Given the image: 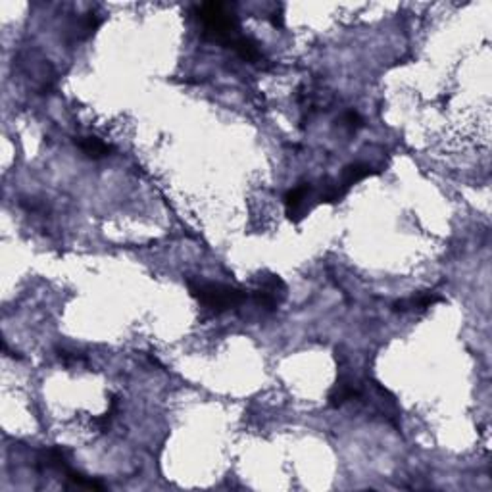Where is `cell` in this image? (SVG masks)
Here are the masks:
<instances>
[{"label":"cell","instance_id":"obj_1","mask_svg":"<svg viewBox=\"0 0 492 492\" xmlns=\"http://www.w3.org/2000/svg\"><path fill=\"white\" fill-rule=\"evenodd\" d=\"M186 286L202 306L210 308L213 312H225L229 308L240 306L246 300L245 291H240L237 286L223 285V283L186 279Z\"/></svg>","mask_w":492,"mask_h":492},{"label":"cell","instance_id":"obj_2","mask_svg":"<svg viewBox=\"0 0 492 492\" xmlns=\"http://www.w3.org/2000/svg\"><path fill=\"white\" fill-rule=\"evenodd\" d=\"M196 16L204 26V33L212 40H218L225 47H231L239 35V23L233 13H229L223 4L220 2H210V4H202L196 8Z\"/></svg>","mask_w":492,"mask_h":492},{"label":"cell","instance_id":"obj_3","mask_svg":"<svg viewBox=\"0 0 492 492\" xmlns=\"http://www.w3.org/2000/svg\"><path fill=\"white\" fill-rule=\"evenodd\" d=\"M286 293V285L279 275L264 273L258 277V286L254 291V298L266 310H277Z\"/></svg>","mask_w":492,"mask_h":492},{"label":"cell","instance_id":"obj_4","mask_svg":"<svg viewBox=\"0 0 492 492\" xmlns=\"http://www.w3.org/2000/svg\"><path fill=\"white\" fill-rule=\"evenodd\" d=\"M310 200H315V189L310 183H300V185L293 186L285 194V210L289 220L300 221L304 216H308V212H310L308 202Z\"/></svg>","mask_w":492,"mask_h":492},{"label":"cell","instance_id":"obj_5","mask_svg":"<svg viewBox=\"0 0 492 492\" xmlns=\"http://www.w3.org/2000/svg\"><path fill=\"white\" fill-rule=\"evenodd\" d=\"M358 396H362V388H359V385L354 383L352 377H348V375H340L339 381L335 383V386L331 388V393H329V406L331 408L345 406L346 402L358 398Z\"/></svg>","mask_w":492,"mask_h":492},{"label":"cell","instance_id":"obj_6","mask_svg":"<svg viewBox=\"0 0 492 492\" xmlns=\"http://www.w3.org/2000/svg\"><path fill=\"white\" fill-rule=\"evenodd\" d=\"M440 296L435 293H419V294H413V296H410V298H402V300H396L393 304V310L394 312H412V310H427V308H431L432 304H437V302H440Z\"/></svg>","mask_w":492,"mask_h":492},{"label":"cell","instance_id":"obj_7","mask_svg":"<svg viewBox=\"0 0 492 492\" xmlns=\"http://www.w3.org/2000/svg\"><path fill=\"white\" fill-rule=\"evenodd\" d=\"M235 52L239 54L240 58L246 62H252V64H258V62L264 60V54H262V50H259V45L256 43V40H252L250 37H242V35H239L237 39L231 43V47Z\"/></svg>","mask_w":492,"mask_h":492},{"label":"cell","instance_id":"obj_8","mask_svg":"<svg viewBox=\"0 0 492 492\" xmlns=\"http://www.w3.org/2000/svg\"><path fill=\"white\" fill-rule=\"evenodd\" d=\"M369 175H373V167L369 166V164H364V162H354V164L345 167L339 185L342 191H348L350 186L359 183V181H364L366 177H369Z\"/></svg>","mask_w":492,"mask_h":492},{"label":"cell","instance_id":"obj_9","mask_svg":"<svg viewBox=\"0 0 492 492\" xmlns=\"http://www.w3.org/2000/svg\"><path fill=\"white\" fill-rule=\"evenodd\" d=\"M75 145L79 147V150L85 154V156L94 158V160L104 158V156H108V154L112 152V147L106 145V142H102L100 139H96V137H79V139L75 140Z\"/></svg>","mask_w":492,"mask_h":492},{"label":"cell","instance_id":"obj_10","mask_svg":"<svg viewBox=\"0 0 492 492\" xmlns=\"http://www.w3.org/2000/svg\"><path fill=\"white\" fill-rule=\"evenodd\" d=\"M342 123H345L350 131H356L362 127V118H359L358 112H346L345 118H342Z\"/></svg>","mask_w":492,"mask_h":492},{"label":"cell","instance_id":"obj_11","mask_svg":"<svg viewBox=\"0 0 492 492\" xmlns=\"http://www.w3.org/2000/svg\"><path fill=\"white\" fill-rule=\"evenodd\" d=\"M272 21H273V26H275V27H283V13H281V12H273Z\"/></svg>","mask_w":492,"mask_h":492}]
</instances>
